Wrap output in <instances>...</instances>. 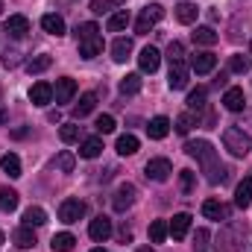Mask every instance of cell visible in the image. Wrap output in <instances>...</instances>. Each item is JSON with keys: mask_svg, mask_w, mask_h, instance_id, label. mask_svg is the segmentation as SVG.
Wrapping results in <instances>:
<instances>
[{"mask_svg": "<svg viewBox=\"0 0 252 252\" xmlns=\"http://www.w3.org/2000/svg\"><path fill=\"white\" fill-rule=\"evenodd\" d=\"M185 153L202 164V170H205V176H208L211 185H217V182L226 179V167L220 164V158H217V153H214V147L208 141H188L185 144Z\"/></svg>", "mask_w": 252, "mask_h": 252, "instance_id": "6da1fadb", "label": "cell"}, {"mask_svg": "<svg viewBox=\"0 0 252 252\" xmlns=\"http://www.w3.org/2000/svg\"><path fill=\"white\" fill-rule=\"evenodd\" d=\"M223 147H226L235 158H244L252 150V141L241 126H226V129H223Z\"/></svg>", "mask_w": 252, "mask_h": 252, "instance_id": "7a4b0ae2", "label": "cell"}, {"mask_svg": "<svg viewBox=\"0 0 252 252\" xmlns=\"http://www.w3.org/2000/svg\"><path fill=\"white\" fill-rule=\"evenodd\" d=\"M161 18H164V9H161L158 3L144 6V9H141V15H138V21H135V32H138V35H147V32H150Z\"/></svg>", "mask_w": 252, "mask_h": 252, "instance_id": "3957f363", "label": "cell"}, {"mask_svg": "<svg viewBox=\"0 0 252 252\" xmlns=\"http://www.w3.org/2000/svg\"><path fill=\"white\" fill-rule=\"evenodd\" d=\"M144 173H147V179H153V182H167L170 173H173V164H170L167 158H150L147 167H144Z\"/></svg>", "mask_w": 252, "mask_h": 252, "instance_id": "277c9868", "label": "cell"}, {"mask_svg": "<svg viewBox=\"0 0 252 252\" xmlns=\"http://www.w3.org/2000/svg\"><path fill=\"white\" fill-rule=\"evenodd\" d=\"M135 196H138L135 185L124 182L121 188L115 190V196H112V205H115V211H126V208H132V205H135Z\"/></svg>", "mask_w": 252, "mask_h": 252, "instance_id": "5b68a950", "label": "cell"}, {"mask_svg": "<svg viewBox=\"0 0 252 252\" xmlns=\"http://www.w3.org/2000/svg\"><path fill=\"white\" fill-rule=\"evenodd\" d=\"M82 214H85V202L82 199H64L59 205V220L62 223H76Z\"/></svg>", "mask_w": 252, "mask_h": 252, "instance_id": "8992f818", "label": "cell"}, {"mask_svg": "<svg viewBox=\"0 0 252 252\" xmlns=\"http://www.w3.org/2000/svg\"><path fill=\"white\" fill-rule=\"evenodd\" d=\"M188 76H190V64L170 62V79H167V85H170L173 91H182V88L188 85Z\"/></svg>", "mask_w": 252, "mask_h": 252, "instance_id": "52a82bcc", "label": "cell"}, {"mask_svg": "<svg viewBox=\"0 0 252 252\" xmlns=\"http://www.w3.org/2000/svg\"><path fill=\"white\" fill-rule=\"evenodd\" d=\"M88 235H91L97 244L109 241V238H112V220H109V217H103V214H100V217H94V220H91V226H88Z\"/></svg>", "mask_w": 252, "mask_h": 252, "instance_id": "ba28073f", "label": "cell"}, {"mask_svg": "<svg viewBox=\"0 0 252 252\" xmlns=\"http://www.w3.org/2000/svg\"><path fill=\"white\" fill-rule=\"evenodd\" d=\"M217 67V56L214 53H208V50H202V53H193L190 56V70L193 73H211Z\"/></svg>", "mask_w": 252, "mask_h": 252, "instance_id": "9c48e42d", "label": "cell"}, {"mask_svg": "<svg viewBox=\"0 0 252 252\" xmlns=\"http://www.w3.org/2000/svg\"><path fill=\"white\" fill-rule=\"evenodd\" d=\"M30 100H32V106H47V103H53V85L50 82H35L32 88H30Z\"/></svg>", "mask_w": 252, "mask_h": 252, "instance_id": "30bf717a", "label": "cell"}, {"mask_svg": "<svg viewBox=\"0 0 252 252\" xmlns=\"http://www.w3.org/2000/svg\"><path fill=\"white\" fill-rule=\"evenodd\" d=\"M158 64H161V53H158L156 47H144V50H141V56H138V67H141L144 73H156Z\"/></svg>", "mask_w": 252, "mask_h": 252, "instance_id": "8fae6325", "label": "cell"}, {"mask_svg": "<svg viewBox=\"0 0 252 252\" xmlns=\"http://www.w3.org/2000/svg\"><path fill=\"white\" fill-rule=\"evenodd\" d=\"M73 94H76V82H73L70 76L56 79V88H53V100H56V103H70Z\"/></svg>", "mask_w": 252, "mask_h": 252, "instance_id": "7c38bea8", "label": "cell"}, {"mask_svg": "<svg viewBox=\"0 0 252 252\" xmlns=\"http://www.w3.org/2000/svg\"><path fill=\"white\" fill-rule=\"evenodd\" d=\"M223 106H226L229 112H244V106H247L244 88H229V91L223 94Z\"/></svg>", "mask_w": 252, "mask_h": 252, "instance_id": "4fadbf2b", "label": "cell"}, {"mask_svg": "<svg viewBox=\"0 0 252 252\" xmlns=\"http://www.w3.org/2000/svg\"><path fill=\"white\" fill-rule=\"evenodd\" d=\"M170 226V235H173V241H182L185 235H188V229H190V214H173V220L167 223Z\"/></svg>", "mask_w": 252, "mask_h": 252, "instance_id": "5bb4252c", "label": "cell"}, {"mask_svg": "<svg viewBox=\"0 0 252 252\" xmlns=\"http://www.w3.org/2000/svg\"><path fill=\"white\" fill-rule=\"evenodd\" d=\"M6 32H9L12 38H24V35L30 32V21H27L24 15H12V18H6Z\"/></svg>", "mask_w": 252, "mask_h": 252, "instance_id": "9a60e30c", "label": "cell"}, {"mask_svg": "<svg viewBox=\"0 0 252 252\" xmlns=\"http://www.w3.org/2000/svg\"><path fill=\"white\" fill-rule=\"evenodd\" d=\"M12 241L18 250H32L35 247V235H32V226H18L12 232Z\"/></svg>", "mask_w": 252, "mask_h": 252, "instance_id": "2e32d148", "label": "cell"}, {"mask_svg": "<svg viewBox=\"0 0 252 252\" xmlns=\"http://www.w3.org/2000/svg\"><path fill=\"white\" fill-rule=\"evenodd\" d=\"M167 132H170V121H167L164 115H158V118H153V121L147 124V135H150L153 141H161V138H167Z\"/></svg>", "mask_w": 252, "mask_h": 252, "instance_id": "e0dca14e", "label": "cell"}, {"mask_svg": "<svg viewBox=\"0 0 252 252\" xmlns=\"http://www.w3.org/2000/svg\"><path fill=\"white\" fill-rule=\"evenodd\" d=\"M196 15H199V9H196V3H190V0H182V3H176V21L179 24H193L196 21Z\"/></svg>", "mask_w": 252, "mask_h": 252, "instance_id": "ac0fdd59", "label": "cell"}, {"mask_svg": "<svg viewBox=\"0 0 252 252\" xmlns=\"http://www.w3.org/2000/svg\"><path fill=\"white\" fill-rule=\"evenodd\" d=\"M100 53H103V38H100V35L79 41V56H82V59H94V56H100Z\"/></svg>", "mask_w": 252, "mask_h": 252, "instance_id": "d6986e66", "label": "cell"}, {"mask_svg": "<svg viewBox=\"0 0 252 252\" xmlns=\"http://www.w3.org/2000/svg\"><path fill=\"white\" fill-rule=\"evenodd\" d=\"M0 170H3L9 179H18V176H21V158H18L15 153L0 156Z\"/></svg>", "mask_w": 252, "mask_h": 252, "instance_id": "ffe728a7", "label": "cell"}, {"mask_svg": "<svg viewBox=\"0 0 252 252\" xmlns=\"http://www.w3.org/2000/svg\"><path fill=\"white\" fill-rule=\"evenodd\" d=\"M202 214H205L208 220H226V217H229V208H226L223 202H217V199H205V202H202Z\"/></svg>", "mask_w": 252, "mask_h": 252, "instance_id": "44dd1931", "label": "cell"}, {"mask_svg": "<svg viewBox=\"0 0 252 252\" xmlns=\"http://www.w3.org/2000/svg\"><path fill=\"white\" fill-rule=\"evenodd\" d=\"M41 30L47 32V35H64V21L59 18V15H44L41 18Z\"/></svg>", "mask_w": 252, "mask_h": 252, "instance_id": "7402d4cb", "label": "cell"}, {"mask_svg": "<svg viewBox=\"0 0 252 252\" xmlns=\"http://www.w3.org/2000/svg\"><path fill=\"white\" fill-rule=\"evenodd\" d=\"M94 106H97V94H94V91H88V94H82V97H79V103L73 106V115H76V118H85V115H91V112H94Z\"/></svg>", "mask_w": 252, "mask_h": 252, "instance_id": "603a6c76", "label": "cell"}, {"mask_svg": "<svg viewBox=\"0 0 252 252\" xmlns=\"http://www.w3.org/2000/svg\"><path fill=\"white\" fill-rule=\"evenodd\" d=\"M47 223V211L41 205H30L24 211V226H44Z\"/></svg>", "mask_w": 252, "mask_h": 252, "instance_id": "cb8c5ba5", "label": "cell"}, {"mask_svg": "<svg viewBox=\"0 0 252 252\" xmlns=\"http://www.w3.org/2000/svg\"><path fill=\"white\" fill-rule=\"evenodd\" d=\"M252 202V176H247L241 185H238V190H235V205L238 208H247Z\"/></svg>", "mask_w": 252, "mask_h": 252, "instance_id": "d4e9b609", "label": "cell"}, {"mask_svg": "<svg viewBox=\"0 0 252 252\" xmlns=\"http://www.w3.org/2000/svg\"><path fill=\"white\" fill-rule=\"evenodd\" d=\"M103 153V138H85L82 147H79V156L82 158H97Z\"/></svg>", "mask_w": 252, "mask_h": 252, "instance_id": "484cf974", "label": "cell"}, {"mask_svg": "<svg viewBox=\"0 0 252 252\" xmlns=\"http://www.w3.org/2000/svg\"><path fill=\"white\" fill-rule=\"evenodd\" d=\"M217 38H220V35H217L211 27H196V32H193V41H196V44H202V47H214V44H217Z\"/></svg>", "mask_w": 252, "mask_h": 252, "instance_id": "4316f807", "label": "cell"}, {"mask_svg": "<svg viewBox=\"0 0 252 252\" xmlns=\"http://www.w3.org/2000/svg\"><path fill=\"white\" fill-rule=\"evenodd\" d=\"M141 85H144V79H141V73H126L124 79H121V94H138L141 91Z\"/></svg>", "mask_w": 252, "mask_h": 252, "instance_id": "83f0119b", "label": "cell"}, {"mask_svg": "<svg viewBox=\"0 0 252 252\" xmlns=\"http://www.w3.org/2000/svg\"><path fill=\"white\" fill-rule=\"evenodd\" d=\"M53 252H70L76 247V238L70 235V232H59V235H53Z\"/></svg>", "mask_w": 252, "mask_h": 252, "instance_id": "f1b7e54d", "label": "cell"}, {"mask_svg": "<svg viewBox=\"0 0 252 252\" xmlns=\"http://www.w3.org/2000/svg\"><path fill=\"white\" fill-rule=\"evenodd\" d=\"M129 53H132V41H129V38H115V44H112V59H115V62H126Z\"/></svg>", "mask_w": 252, "mask_h": 252, "instance_id": "f546056e", "label": "cell"}, {"mask_svg": "<svg viewBox=\"0 0 252 252\" xmlns=\"http://www.w3.org/2000/svg\"><path fill=\"white\" fill-rule=\"evenodd\" d=\"M129 12L121 9V12H115V15H109V32H124L126 27H129Z\"/></svg>", "mask_w": 252, "mask_h": 252, "instance_id": "4dcf8cb0", "label": "cell"}, {"mask_svg": "<svg viewBox=\"0 0 252 252\" xmlns=\"http://www.w3.org/2000/svg\"><path fill=\"white\" fill-rule=\"evenodd\" d=\"M138 147H141V141H138L135 135H121V138H118V153H121V156H135Z\"/></svg>", "mask_w": 252, "mask_h": 252, "instance_id": "1f68e13d", "label": "cell"}, {"mask_svg": "<svg viewBox=\"0 0 252 252\" xmlns=\"http://www.w3.org/2000/svg\"><path fill=\"white\" fill-rule=\"evenodd\" d=\"M167 235H170V226H167L164 220H153V226H150V241H153V244H164Z\"/></svg>", "mask_w": 252, "mask_h": 252, "instance_id": "d6a6232c", "label": "cell"}, {"mask_svg": "<svg viewBox=\"0 0 252 252\" xmlns=\"http://www.w3.org/2000/svg\"><path fill=\"white\" fill-rule=\"evenodd\" d=\"M53 64V56H47V53H41V56H32L30 62H27V73H41V70H47Z\"/></svg>", "mask_w": 252, "mask_h": 252, "instance_id": "836d02e7", "label": "cell"}, {"mask_svg": "<svg viewBox=\"0 0 252 252\" xmlns=\"http://www.w3.org/2000/svg\"><path fill=\"white\" fill-rule=\"evenodd\" d=\"M18 208V193L12 188H0V211H15Z\"/></svg>", "mask_w": 252, "mask_h": 252, "instance_id": "e575fe53", "label": "cell"}, {"mask_svg": "<svg viewBox=\"0 0 252 252\" xmlns=\"http://www.w3.org/2000/svg\"><path fill=\"white\" fill-rule=\"evenodd\" d=\"M205 97H208V94H205V88H193V91L188 94V109H190V112H199V109L205 106Z\"/></svg>", "mask_w": 252, "mask_h": 252, "instance_id": "d590c367", "label": "cell"}, {"mask_svg": "<svg viewBox=\"0 0 252 252\" xmlns=\"http://www.w3.org/2000/svg\"><path fill=\"white\" fill-rule=\"evenodd\" d=\"M73 35H76V41H85V38H94V35H100V30H97V24H79L76 30H73Z\"/></svg>", "mask_w": 252, "mask_h": 252, "instance_id": "8d00e7d4", "label": "cell"}, {"mask_svg": "<svg viewBox=\"0 0 252 252\" xmlns=\"http://www.w3.org/2000/svg\"><path fill=\"white\" fill-rule=\"evenodd\" d=\"M73 164H76V156H73L70 150L59 153V158H56V167H59L62 173H70V170H73Z\"/></svg>", "mask_w": 252, "mask_h": 252, "instance_id": "74e56055", "label": "cell"}, {"mask_svg": "<svg viewBox=\"0 0 252 252\" xmlns=\"http://www.w3.org/2000/svg\"><path fill=\"white\" fill-rule=\"evenodd\" d=\"M59 138H62L64 144H73V141H79V126L64 124L62 129H59Z\"/></svg>", "mask_w": 252, "mask_h": 252, "instance_id": "f35d334b", "label": "cell"}, {"mask_svg": "<svg viewBox=\"0 0 252 252\" xmlns=\"http://www.w3.org/2000/svg\"><path fill=\"white\" fill-rule=\"evenodd\" d=\"M167 59H170V62H185V47H182V41H170Z\"/></svg>", "mask_w": 252, "mask_h": 252, "instance_id": "ab89813d", "label": "cell"}, {"mask_svg": "<svg viewBox=\"0 0 252 252\" xmlns=\"http://www.w3.org/2000/svg\"><path fill=\"white\" fill-rule=\"evenodd\" d=\"M190 129H193V115H190V112L179 115V118H176V132H179V135H188Z\"/></svg>", "mask_w": 252, "mask_h": 252, "instance_id": "60d3db41", "label": "cell"}, {"mask_svg": "<svg viewBox=\"0 0 252 252\" xmlns=\"http://www.w3.org/2000/svg\"><path fill=\"white\" fill-rule=\"evenodd\" d=\"M229 70H232V73H247V70H250V59H247V56H232V59H229Z\"/></svg>", "mask_w": 252, "mask_h": 252, "instance_id": "b9f144b4", "label": "cell"}, {"mask_svg": "<svg viewBox=\"0 0 252 252\" xmlns=\"http://www.w3.org/2000/svg\"><path fill=\"white\" fill-rule=\"evenodd\" d=\"M97 129H100L103 135L115 132V118H112V115H100V118H97Z\"/></svg>", "mask_w": 252, "mask_h": 252, "instance_id": "7bdbcfd3", "label": "cell"}, {"mask_svg": "<svg viewBox=\"0 0 252 252\" xmlns=\"http://www.w3.org/2000/svg\"><path fill=\"white\" fill-rule=\"evenodd\" d=\"M112 3L115 0H91V12L94 15H106V12H112Z\"/></svg>", "mask_w": 252, "mask_h": 252, "instance_id": "ee69618b", "label": "cell"}, {"mask_svg": "<svg viewBox=\"0 0 252 252\" xmlns=\"http://www.w3.org/2000/svg\"><path fill=\"white\" fill-rule=\"evenodd\" d=\"M179 182H182V190L188 193V190L193 188V170H182V173H179Z\"/></svg>", "mask_w": 252, "mask_h": 252, "instance_id": "f6af8a7d", "label": "cell"}, {"mask_svg": "<svg viewBox=\"0 0 252 252\" xmlns=\"http://www.w3.org/2000/svg\"><path fill=\"white\" fill-rule=\"evenodd\" d=\"M18 56H21L18 50H6V53H3V67H15V64H18Z\"/></svg>", "mask_w": 252, "mask_h": 252, "instance_id": "bcb514c9", "label": "cell"}, {"mask_svg": "<svg viewBox=\"0 0 252 252\" xmlns=\"http://www.w3.org/2000/svg\"><path fill=\"white\" fill-rule=\"evenodd\" d=\"M138 252H153V250H150V247H141V250H138Z\"/></svg>", "mask_w": 252, "mask_h": 252, "instance_id": "7dc6e473", "label": "cell"}, {"mask_svg": "<svg viewBox=\"0 0 252 252\" xmlns=\"http://www.w3.org/2000/svg\"><path fill=\"white\" fill-rule=\"evenodd\" d=\"M3 241H6V235H3V232H0V247H3Z\"/></svg>", "mask_w": 252, "mask_h": 252, "instance_id": "c3c4849f", "label": "cell"}, {"mask_svg": "<svg viewBox=\"0 0 252 252\" xmlns=\"http://www.w3.org/2000/svg\"><path fill=\"white\" fill-rule=\"evenodd\" d=\"M3 118H6V112H3V109H0V121H3Z\"/></svg>", "mask_w": 252, "mask_h": 252, "instance_id": "681fc988", "label": "cell"}, {"mask_svg": "<svg viewBox=\"0 0 252 252\" xmlns=\"http://www.w3.org/2000/svg\"><path fill=\"white\" fill-rule=\"evenodd\" d=\"M91 252H106V250H91Z\"/></svg>", "mask_w": 252, "mask_h": 252, "instance_id": "f907efd6", "label": "cell"}, {"mask_svg": "<svg viewBox=\"0 0 252 252\" xmlns=\"http://www.w3.org/2000/svg\"><path fill=\"white\" fill-rule=\"evenodd\" d=\"M115 3H126V0H115Z\"/></svg>", "mask_w": 252, "mask_h": 252, "instance_id": "816d5d0a", "label": "cell"}, {"mask_svg": "<svg viewBox=\"0 0 252 252\" xmlns=\"http://www.w3.org/2000/svg\"><path fill=\"white\" fill-rule=\"evenodd\" d=\"M0 12H3V3H0Z\"/></svg>", "mask_w": 252, "mask_h": 252, "instance_id": "f5cc1de1", "label": "cell"}, {"mask_svg": "<svg viewBox=\"0 0 252 252\" xmlns=\"http://www.w3.org/2000/svg\"><path fill=\"white\" fill-rule=\"evenodd\" d=\"M250 50H252V44H250Z\"/></svg>", "mask_w": 252, "mask_h": 252, "instance_id": "db71d44e", "label": "cell"}]
</instances>
